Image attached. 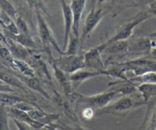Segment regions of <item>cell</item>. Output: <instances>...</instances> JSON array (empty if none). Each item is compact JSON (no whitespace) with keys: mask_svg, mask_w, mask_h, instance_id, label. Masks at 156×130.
<instances>
[{"mask_svg":"<svg viewBox=\"0 0 156 130\" xmlns=\"http://www.w3.org/2000/svg\"><path fill=\"white\" fill-rule=\"evenodd\" d=\"M151 15L149 12L146 11V9H143L140 11V12L135 15L134 16L131 17L129 19L126 21H124L122 22L120 25L117 27L116 33L112 38L108 39L106 42L103 43V44H100L99 46H97L99 48V50L103 51L104 49L108 45V44H111L113 42H115L117 41H120V40H128L133 35V32L134 28L139 24H141L143 21H146L149 18H151Z\"/></svg>","mask_w":156,"mask_h":130,"instance_id":"6da1fadb","label":"cell"},{"mask_svg":"<svg viewBox=\"0 0 156 130\" xmlns=\"http://www.w3.org/2000/svg\"><path fill=\"white\" fill-rule=\"evenodd\" d=\"M121 96L117 90H110L104 93L93 96H83L79 94V97L76 100V111L77 109H82L84 107L89 106L95 110H101L109 105L114 98Z\"/></svg>","mask_w":156,"mask_h":130,"instance_id":"7a4b0ae2","label":"cell"},{"mask_svg":"<svg viewBox=\"0 0 156 130\" xmlns=\"http://www.w3.org/2000/svg\"><path fill=\"white\" fill-rule=\"evenodd\" d=\"M148 102L143 99H136L128 95L123 96L121 98L116 100L112 104H109L105 108L99 110L97 114H111L114 116H125L128 112L137 107L146 105Z\"/></svg>","mask_w":156,"mask_h":130,"instance_id":"3957f363","label":"cell"},{"mask_svg":"<svg viewBox=\"0 0 156 130\" xmlns=\"http://www.w3.org/2000/svg\"><path fill=\"white\" fill-rule=\"evenodd\" d=\"M47 54H48V61L50 64H55L69 74L81 69L86 68L84 54H62L59 58H54L51 51L47 52Z\"/></svg>","mask_w":156,"mask_h":130,"instance_id":"277c9868","label":"cell"},{"mask_svg":"<svg viewBox=\"0 0 156 130\" xmlns=\"http://www.w3.org/2000/svg\"><path fill=\"white\" fill-rule=\"evenodd\" d=\"M149 56L140 57L117 63L124 67L126 71H132L135 76H140L149 72H156V60L149 58Z\"/></svg>","mask_w":156,"mask_h":130,"instance_id":"5b68a950","label":"cell"},{"mask_svg":"<svg viewBox=\"0 0 156 130\" xmlns=\"http://www.w3.org/2000/svg\"><path fill=\"white\" fill-rule=\"evenodd\" d=\"M36 11L37 21L38 34H39V37L41 38V41H42L44 49H45V51H50V47L52 46L59 54L62 55L63 51L59 47V44H57V41L55 39V37L53 36V32H52L50 26L48 25L47 22L43 17L42 14H41V11Z\"/></svg>","mask_w":156,"mask_h":130,"instance_id":"8992f818","label":"cell"},{"mask_svg":"<svg viewBox=\"0 0 156 130\" xmlns=\"http://www.w3.org/2000/svg\"><path fill=\"white\" fill-rule=\"evenodd\" d=\"M105 11L103 9H96L91 8V11L86 16L85 24L82 29V35L80 38V48L83 47L87 38L90 36L95 28L98 25L99 23L105 15Z\"/></svg>","mask_w":156,"mask_h":130,"instance_id":"52a82bcc","label":"cell"},{"mask_svg":"<svg viewBox=\"0 0 156 130\" xmlns=\"http://www.w3.org/2000/svg\"><path fill=\"white\" fill-rule=\"evenodd\" d=\"M129 48L126 55H132L137 58L150 55L153 45L149 37H140L129 41Z\"/></svg>","mask_w":156,"mask_h":130,"instance_id":"ba28073f","label":"cell"},{"mask_svg":"<svg viewBox=\"0 0 156 130\" xmlns=\"http://www.w3.org/2000/svg\"><path fill=\"white\" fill-rule=\"evenodd\" d=\"M1 38L2 43H4L6 47L9 49L14 58L25 61L27 62L29 61L32 55L33 50L27 48L15 41V40L5 36L2 32H1Z\"/></svg>","mask_w":156,"mask_h":130,"instance_id":"9c48e42d","label":"cell"},{"mask_svg":"<svg viewBox=\"0 0 156 130\" xmlns=\"http://www.w3.org/2000/svg\"><path fill=\"white\" fill-rule=\"evenodd\" d=\"M52 101L60 109L61 111L69 119L75 122H79V119L76 113V109H73L71 106V101L68 100V97L65 95H62L56 90H53Z\"/></svg>","mask_w":156,"mask_h":130,"instance_id":"30bf717a","label":"cell"},{"mask_svg":"<svg viewBox=\"0 0 156 130\" xmlns=\"http://www.w3.org/2000/svg\"><path fill=\"white\" fill-rule=\"evenodd\" d=\"M61 9H62V15L64 19V40L62 51H65L69 44L70 35L73 33V14L70 5L66 2L65 0H59Z\"/></svg>","mask_w":156,"mask_h":130,"instance_id":"8fae6325","label":"cell"},{"mask_svg":"<svg viewBox=\"0 0 156 130\" xmlns=\"http://www.w3.org/2000/svg\"><path fill=\"white\" fill-rule=\"evenodd\" d=\"M50 65L53 67V71L55 77H56L58 84L60 86L62 90L63 91L64 95L66 96L69 99H71L77 92L70 80L69 74L56 67L55 64H52Z\"/></svg>","mask_w":156,"mask_h":130,"instance_id":"7c38bea8","label":"cell"},{"mask_svg":"<svg viewBox=\"0 0 156 130\" xmlns=\"http://www.w3.org/2000/svg\"><path fill=\"white\" fill-rule=\"evenodd\" d=\"M101 51L98 47H94L84 54L85 62L86 67L93 69L97 71L103 72L105 75V70H106V65L104 64L101 57Z\"/></svg>","mask_w":156,"mask_h":130,"instance_id":"4fadbf2b","label":"cell"},{"mask_svg":"<svg viewBox=\"0 0 156 130\" xmlns=\"http://www.w3.org/2000/svg\"><path fill=\"white\" fill-rule=\"evenodd\" d=\"M1 80L9 84L12 87L22 90L26 94H31L29 91V87L12 71L11 69L5 67L2 64L1 67Z\"/></svg>","mask_w":156,"mask_h":130,"instance_id":"5bb4252c","label":"cell"},{"mask_svg":"<svg viewBox=\"0 0 156 130\" xmlns=\"http://www.w3.org/2000/svg\"><path fill=\"white\" fill-rule=\"evenodd\" d=\"M27 87H29L31 90H34V91L38 92V93H41L43 96L46 98V99H49V100L52 101V96L49 94L48 92L44 89V86H43V84L41 83V81L36 76H24V75L21 74L18 72L15 71V70H12Z\"/></svg>","mask_w":156,"mask_h":130,"instance_id":"9a60e30c","label":"cell"},{"mask_svg":"<svg viewBox=\"0 0 156 130\" xmlns=\"http://www.w3.org/2000/svg\"><path fill=\"white\" fill-rule=\"evenodd\" d=\"M7 108L11 118H15V119H18L19 120L26 122L28 125H30L33 128V129H42L44 127V125L39 121L32 119L27 112L19 110V109L14 106H7Z\"/></svg>","mask_w":156,"mask_h":130,"instance_id":"2e32d148","label":"cell"},{"mask_svg":"<svg viewBox=\"0 0 156 130\" xmlns=\"http://www.w3.org/2000/svg\"><path fill=\"white\" fill-rule=\"evenodd\" d=\"M86 1L87 0H72L70 3L73 14V32L78 37H79V24L82 15L85 10Z\"/></svg>","mask_w":156,"mask_h":130,"instance_id":"e0dca14e","label":"cell"},{"mask_svg":"<svg viewBox=\"0 0 156 130\" xmlns=\"http://www.w3.org/2000/svg\"><path fill=\"white\" fill-rule=\"evenodd\" d=\"M108 86L111 87V90H117L122 96L133 94L138 90V89H137L138 84L131 81L129 78L127 80H120L118 81L108 83Z\"/></svg>","mask_w":156,"mask_h":130,"instance_id":"ac0fdd59","label":"cell"},{"mask_svg":"<svg viewBox=\"0 0 156 130\" xmlns=\"http://www.w3.org/2000/svg\"><path fill=\"white\" fill-rule=\"evenodd\" d=\"M101 75H104L103 72L97 71V70L89 71V70L81 69V70H77V71L69 74V78L73 87L76 90L85 81L91 79V78L95 77V76H101Z\"/></svg>","mask_w":156,"mask_h":130,"instance_id":"d6986e66","label":"cell"},{"mask_svg":"<svg viewBox=\"0 0 156 130\" xmlns=\"http://www.w3.org/2000/svg\"><path fill=\"white\" fill-rule=\"evenodd\" d=\"M129 40H120L108 44L103 50L104 53L112 55H119L122 57L126 55L129 48Z\"/></svg>","mask_w":156,"mask_h":130,"instance_id":"ffe728a7","label":"cell"},{"mask_svg":"<svg viewBox=\"0 0 156 130\" xmlns=\"http://www.w3.org/2000/svg\"><path fill=\"white\" fill-rule=\"evenodd\" d=\"M2 32L4 34L5 36L9 37V38H12V39L15 40L19 44H22L24 47H27L31 50H36L37 49V44L35 41H34L33 38L30 35V34H24V33H19L18 35H15L9 32L8 31L5 30V29L2 28Z\"/></svg>","mask_w":156,"mask_h":130,"instance_id":"44dd1931","label":"cell"},{"mask_svg":"<svg viewBox=\"0 0 156 130\" xmlns=\"http://www.w3.org/2000/svg\"><path fill=\"white\" fill-rule=\"evenodd\" d=\"M12 70L18 72L21 74L27 76H36L34 69L28 62L22 60L16 59L15 58L13 61V67Z\"/></svg>","mask_w":156,"mask_h":130,"instance_id":"7402d4cb","label":"cell"},{"mask_svg":"<svg viewBox=\"0 0 156 130\" xmlns=\"http://www.w3.org/2000/svg\"><path fill=\"white\" fill-rule=\"evenodd\" d=\"M137 89L146 102H149L152 96H156V84H140L137 87Z\"/></svg>","mask_w":156,"mask_h":130,"instance_id":"603a6c76","label":"cell"},{"mask_svg":"<svg viewBox=\"0 0 156 130\" xmlns=\"http://www.w3.org/2000/svg\"><path fill=\"white\" fill-rule=\"evenodd\" d=\"M79 47H80V38H79V37L76 36L73 32L70 35L69 40V44L68 46H67L66 50L62 53V54H76Z\"/></svg>","mask_w":156,"mask_h":130,"instance_id":"cb8c5ba5","label":"cell"},{"mask_svg":"<svg viewBox=\"0 0 156 130\" xmlns=\"http://www.w3.org/2000/svg\"><path fill=\"white\" fill-rule=\"evenodd\" d=\"M129 80L138 85L144 83L156 84V72H149L140 76H135L134 77L129 78Z\"/></svg>","mask_w":156,"mask_h":130,"instance_id":"d4e9b609","label":"cell"},{"mask_svg":"<svg viewBox=\"0 0 156 130\" xmlns=\"http://www.w3.org/2000/svg\"><path fill=\"white\" fill-rule=\"evenodd\" d=\"M1 10L9 15L13 20H15L18 17V12L15 6L9 0H0Z\"/></svg>","mask_w":156,"mask_h":130,"instance_id":"484cf974","label":"cell"},{"mask_svg":"<svg viewBox=\"0 0 156 130\" xmlns=\"http://www.w3.org/2000/svg\"><path fill=\"white\" fill-rule=\"evenodd\" d=\"M9 117H10V114H9L7 106L1 104V106H0V129H9Z\"/></svg>","mask_w":156,"mask_h":130,"instance_id":"4316f807","label":"cell"},{"mask_svg":"<svg viewBox=\"0 0 156 130\" xmlns=\"http://www.w3.org/2000/svg\"><path fill=\"white\" fill-rule=\"evenodd\" d=\"M26 2H27L30 9H34L35 10H40L44 12L47 16H51L47 6L44 3V0H26Z\"/></svg>","mask_w":156,"mask_h":130,"instance_id":"83f0119b","label":"cell"},{"mask_svg":"<svg viewBox=\"0 0 156 130\" xmlns=\"http://www.w3.org/2000/svg\"><path fill=\"white\" fill-rule=\"evenodd\" d=\"M15 21L16 23L17 26H18V29H19L20 33L30 34V30H29L28 25H27V22L23 19L22 17L18 15V18L15 20Z\"/></svg>","mask_w":156,"mask_h":130,"instance_id":"f1b7e54d","label":"cell"},{"mask_svg":"<svg viewBox=\"0 0 156 130\" xmlns=\"http://www.w3.org/2000/svg\"><path fill=\"white\" fill-rule=\"evenodd\" d=\"M94 114H95V110L91 107L87 106L84 107L81 110V115H82V118L85 120H90L94 117Z\"/></svg>","mask_w":156,"mask_h":130,"instance_id":"f546056e","label":"cell"},{"mask_svg":"<svg viewBox=\"0 0 156 130\" xmlns=\"http://www.w3.org/2000/svg\"><path fill=\"white\" fill-rule=\"evenodd\" d=\"M12 119L13 120L14 123L16 125L17 128L20 130H29V129H33L31 126L30 125H28L26 122H23V121L19 120L18 119H15V118H12Z\"/></svg>","mask_w":156,"mask_h":130,"instance_id":"4dcf8cb0","label":"cell"},{"mask_svg":"<svg viewBox=\"0 0 156 130\" xmlns=\"http://www.w3.org/2000/svg\"><path fill=\"white\" fill-rule=\"evenodd\" d=\"M144 8L150 14L151 16L156 17V0H152V1L148 2Z\"/></svg>","mask_w":156,"mask_h":130,"instance_id":"1f68e13d","label":"cell"},{"mask_svg":"<svg viewBox=\"0 0 156 130\" xmlns=\"http://www.w3.org/2000/svg\"><path fill=\"white\" fill-rule=\"evenodd\" d=\"M0 90H1V93H14V92H16L12 86L2 80L1 85H0Z\"/></svg>","mask_w":156,"mask_h":130,"instance_id":"d6a6232c","label":"cell"},{"mask_svg":"<svg viewBox=\"0 0 156 130\" xmlns=\"http://www.w3.org/2000/svg\"><path fill=\"white\" fill-rule=\"evenodd\" d=\"M152 1V0H136V3L134 5H130V6H128L125 8L124 9H128V8H131V7H142V8H144L146 6V5L147 4L148 2H149ZM123 9V10H124Z\"/></svg>","mask_w":156,"mask_h":130,"instance_id":"836d02e7","label":"cell"},{"mask_svg":"<svg viewBox=\"0 0 156 130\" xmlns=\"http://www.w3.org/2000/svg\"><path fill=\"white\" fill-rule=\"evenodd\" d=\"M150 56L152 57V58H154V59L156 60V47L152 48V52H151V54H150Z\"/></svg>","mask_w":156,"mask_h":130,"instance_id":"e575fe53","label":"cell"},{"mask_svg":"<svg viewBox=\"0 0 156 130\" xmlns=\"http://www.w3.org/2000/svg\"><path fill=\"white\" fill-rule=\"evenodd\" d=\"M149 38H155V40H156V31H155V32H152V33L149 34Z\"/></svg>","mask_w":156,"mask_h":130,"instance_id":"d590c367","label":"cell"},{"mask_svg":"<svg viewBox=\"0 0 156 130\" xmlns=\"http://www.w3.org/2000/svg\"><path fill=\"white\" fill-rule=\"evenodd\" d=\"M96 3H97V0H92V1H91V5H92V7L91 8H96Z\"/></svg>","mask_w":156,"mask_h":130,"instance_id":"8d00e7d4","label":"cell"},{"mask_svg":"<svg viewBox=\"0 0 156 130\" xmlns=\"http://www.w3.org/2000/svg\"><path fill=\"white\" fill-rule=\"evenodd\" d=\"M105 1H107V0H98V2L101 3V2H105Z\"/></svg>","mask_w":156,"mask_h":130,"instance_id":"74e56055","label":"cell"}]
</instances>
